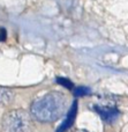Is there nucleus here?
Listing matches in <instances>:
<instances>
[{
    "label": "nucleus",
    "mask_w": 128,
    "mask_h": 132,
    "mask_svg": "<svg viewBox=\"0 0 128 132\" xmlns=\"http://www.w3.org/2000/svg\"><path fill=\"white\" fill-rule=\"evenodd\" d=\"M66 97L61 93H48L37 98L31 104V115L42 123H47L58 119L65 111Z\"/></svg>",
    "instance_id": "1"
},
{
    "label": "nucleus",
    "mask_w": 128,
    "mask_h": 132,
    "mask_svg": "<svg viewBox=\"0 0 128 132\" xmlns=\"http://www.w3.org/2000/svg\"><path fill=\"white\" fill-rule=\"evenodd\" d=\"M74 92H75V95H77V96L89 95L90 94V89L87 88V87H76Z\"/></svg>",
    "instance_id": "6"
},
{
    "label": "nucleus",
    "mask_w": 128,
    "mask_h": 132,
    "mask_svg": "<svg viewBox=\"0 0 128 132\" xmlns=\"http://www.w3.org/2000/svg\"><path fill=\"white\" fill-rule=\"evenodd\" d=\"M57 82H59L60 85H62V86L67 87V88H72V87H73V84H72L69 80L65 79V78H58V79H57Z\"/></svg>",
    "instance_id": "7"
},
{
    "label": "nucleus",
    "mask_w": 128,
    "mask_h": 132,
    "mask_svg": "<svg viewBox=\"0 0 128 132\" xmlns=\"http://www.w3.org/2000/svg\"><path fill=\"white\" fill-rule=\"evenodd\" d=\"M1 128L2 132H32V122L27 111L16 109L5 115Z\"/></svg>",
    "instance_id": "2"
},
{
    "label": "nucleus",
    "mask_w": 128,
    "mask_h": 132,
    "mask_svg": "<svg viewBox=\"0 0 128 132\" xmlns=\"http://www.w3.org/2000/svg\"><path fill=\"white\" fill-rule=\"evenodd\" d=\"M14 94L12 90L4 87H0V107H5V105L9 104L13 101Z\"/></svg>",
    "instance_id": "5"
},
{
    "label": "nucleus",
    "mask_w": 128,
    "mask_h": 132,
    "mask_svg": "<svg viewBox=\"0 0 128 132\" xmlns=\"http://www.w3.org/2000/svg\"><path fill=\"white\" fill-rule=\"evenodd\" d=\"M76 109H77V104H76V102H74V104L72 105V108L69 109V111H68V114H67L66 118H65L64 123L60 125L58 132H65V131L68 130L72 125H73V122H74L75 116H76Z\"/></svg>",
    "instance_id": "4"
},
{
    "label": "nucleus",
    "mask_w": 128,
    "mask_h": 132,
    "mask_svg": "<svg viewBox=\"0 0 128 132\" xmlns=\"http://www.w3.org/2000/svg\"><path fill=\"white\" fill-rule=\"evenodd\" d=\"M76 132H88V131H85V130H77Z\"/></svg>",
    "instance_id": "8"
},
{
    "label": "nucleus",
    "mask_w": 128,
    "mask_h": 132,
    "mask_svg": "<svg viewBox=\"0 0 128 132\" xmlns=\"http://www.w3.org/2000/svg\"><path fill=\"white\" fill-rule=\"evenodd\" d=\"M96 110L98 111V114L101 115V117L107 123H112L113 121L117 119V117L119 116V111L115 108H110V107H96Z\"/></svg>",
    "instance_id": "3"
}]
</instances>
